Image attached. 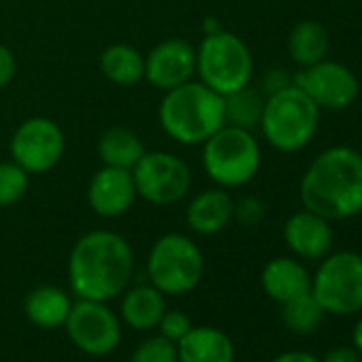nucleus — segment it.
I'll use <instances>...</instances> for the list:
<instances>
[{"mask_svg": "<svg viewBox=\"0 0 362 362\" xmlns=\"http://www.w3.org/2000/svg\"><path fill=\"white\" fill-rule=\"evenodd\" d=\"M139 199L156 207L181 203L192 190V170L170 151H145L132 168Z\"/></svg>", "mask_w": 362, "mask_h": 362, "instance_id": "9", "label": "nucleus"}, {"mask_svg": "<svg viewBox=\"0 0 362 362\" xmlns=\"http://www.w3.org/2000/svg\"><path fill=\"white\" fill-rule=\"evenodd\" d=\"M197 75V47L186 39H166L145 56V81L168 92L192 81Z\"/></svg>", "mask_w": 362, "mask_h": 362, "instance_id": "13", "label": "nucleus"}, {"mask_svg": "<svg viewBox=\"0 0 362 362\" xmlns=\"http://www.w3.org/2000/svg\"><path fill=\"white\" fill-rule=\"evenodd\" d=\"M292 86V75L286 71V69H271L267 71V75L262 77V83H260V92L264 96H271L284 88Z\"/></svg>", "mask_w": 362, "mask_h": 362, "instance_id": "30", "label": "nucleus"}, {"mask_svg": "<svg viewBox=\"0 0 362 362\" xmlns=\"http://www.w3.org/2000/svg\"><path fill=\"white\" fill-rule=\"evenodd\" d=\"M264 203L256 197H243L235 201V220L243 226H256L264 220Z\"/></svg>", "mask_w": 362, "mask_h": 362, "instance_id": "29", "label": "nucleus"}, {"mask_svg": "<svg viewBox=\"0 0 362 362\" xmlns=\"http://www.w3.org/2000/svg\"><path fill=\"white\" fill-rule=\"evenodd\" d=\"M284 241L288 250L303 260H322L332 250V226L330 220L309 211L300 209L292 214L284 224Z\"/></svg>", "mask_w": 362, "mask_h": 362, "instance_id": "15", "label": "nucleus"}, {"mask_svg": "<svg viewBox=\"0 0 362 362\" xmlns=\"http://www.w3.org/2000/svg\"><path fill=\"white\" fill-rule=\"evenodd\" d=\"M190 328H192V320L186 311H181V309H166L160 324H158V332L173 343L184 339Z\"/></svg>", "mask_w": 362, "mask_h": 362, "instance_id": "28", "label": "nucleus"}, {"mask_svg": "<svg viewBox=\"0 0 362 362\" xmlns=\"http://www.w3.org/2000/svg\"><path fill=\"white\" fill-rule=\"evenodd\" d=\"M98 66L105 79L119 88L136 86L145 77V56L128 43H113L105 47L98 58Z\"/></svg>", "mask_w": 362, "mask_h": 362, "instance_id": "22", "label": "nucleus"}, {"mask_svg": "<svg viewBox=\"0 0 362 362\" xmlns=\"http://www.w3.org/2000/svg\"><path fill=\"white\" fill-rule=\"evenodd\" d=\"M30 184V175L13 160L0 162V209L18 205Z\"/></svg>", "mask_w": 362, "mask_h": 362, "instance_id": "26", "label": "nucleus"}, {"mask_svg": "<svg viewBox=\"0 0 362 362\" xmlns=\"http://www.w3.org/2000/svg\"><path fill=\"white\" fill-rule=\"evenodd\" d=\"M320 126V107L294 83L267 96L260 132L267 143L284 153L305 149Z\"/></svg>", "mask_w": 362, "mask_h": 362, "instance_id": "4", "label": "nucleus"}, {"mask_svg": "<svg viewBox=\"0 0 362 362\" xmlns=\"http://www.w3.org/2000/svg\"><path fill=\"white\" fill-rule=\"evenodd\" d=\"M96 151H98L103 166H115V168L132 170L134 164L141 160V156L147 149L134 130L124 128V126H113L100 134Z\"/></svg>", "mask_w": 362, "mask_h": 362, "instance_id": "23", "label": "nucleus"}, {"mask_svg": "<svg viewBox=\"0 0 362 362\" xmlns=\"http://www.w3.org/2000/svg\"><path fill=\"white\" fill-rule=\"evenodd\" d=\"M220 30H224V26H222L216 18H207V20L203 22V37H205V35L220 33Z\"/></svg>", "mask_w": 362, "mask_h": 362, "instance_id": "34", "label": "nucleus"}, {"mask_svg": "<svg viewBox=\"0 0 362 362\" xmlns=\"http://www.w3.org/2000/svg\"><path fill=\"white\" fill-rule=\"evenodd\" d=\"M298 197L305 209L330 222L362 214V153L347 145L317 153L300 177Z\"/></svg>", "mask_w": 362, "mask_h": 362, "instance_id": "1", "label": "nucleus"}, {"mask_svg": "<svg viewBox=\"0 0 362 362\" xmlns=\"http://www.w3.org/2000/svg\"><path fill=\"white\" fill-rule=\"evenodd\" d=\"M311 294L326 313L354 315L362 311V254L330 252L311 277Z\"/></svg>", "mask_w": 362, "mask_h": 362, "instance_id": "8", "label": "nucleus"}, {"mask_svg": "<svg viewBox=\"0 0 362 362\" xmlns=\"http://www.w3.org/2000/svg\"><path fill=\"white\" fill-rule=\"evenodd\" d=\"M122 305H119V320L130 326L132 330H153L158 328L164 311H166V300L164 294L151 286V284H141L130 290L122 292Z\"/></svg>", "mask_w": 362, "mask_h": 362, "instance_id": "19", "label": "nucleus"}, {"mask_svg": "<svg viewBox=\"0 0 362 362\" xmlns=\"http://www.w3.org/2000/svg\"><path fill=\"white\" fill-rule=\"evenodd\" d=\"M130 362H179L177 343L164 339L162 334L147 337L134 347Z\"/></svg>", "mask_w": 362, "mask_h": 362, "instance_id": "27", "label": "nucleus"}, {"mask_svg": "<svg viewBox=\"0 0 362 362\" xmlns=\"http://www.w3.org/2000/svg\"><path fill=\"white\" fill-rule=\"evenodd\" d=\"M71 307H73L71 296L58 286H39L24 300V311L28 322L39 328L64 326Z\"/></svg>", "mask_w": 362, "mask_h": 362, "instance_id": "20", "label": "nucleus"}, {"mask_svg": "<svg viewBox=\"0 0 362 362\" xmlns=\"http://www.w3.org/2000/svg\"><path fill=\"white\" fill-rule=\"evenodd\" d=\"M260 284L269 298L284 305L311 290V275L298 258L279 256L264 264Z\"/></svg>", "mask_w": 362, "mask_h": 362, "instance_id": "17", "label": "nucleus"}, {"mask_svg": "<svg viewBox=\"0 0 362 362\" xmlns=\"http://www.w3.org/2000/svg\"><path fill=\"white\" fill-rule=\"evenodd\" d=\"M132 271V247L113 230L81 235L69 254V284L77 298L113 300L128 288Z\"/></svg>", "mask_w": 362, "mask_h": 362, "instance_id": "2", "label": "nucleus"}, {"mask_svg": "<svg viewBox=\"0 0 362 362\" xmlns=\"http://www.w3.org/2000/svg\"><path fill=\"white\" fill-rule=\"evenodd\" d=\"M351 341H354V347L360 351V356H362V317L356 322V326H354V332H351Z\"/></svg>", "mask_w": 362, "mask_h": 362, "instance_id": "35", "label": "nucleus"}, {"mask_svg": "<svg viewBox=\"0 0 362 362\" xmlns=\"http://www.w3.org/2000/svg\"><path fill=\"white\" fill-rule=\"evenodd\" d=\"M322 362H362V356L354 345H339L326 351Z\"/></svg>", "mask_w": 362, "mask_h": 362, "instance_id": "32", "label": "nucleus"}, {"mask_svg": "<svg viewBox=\"0 0 362 362\" xmlns=\"http://www.w3.org/2000/svg\"><path fill=\"white\" fill-rule=\"evenodd\" d=\"M330 52V35L315 20H300L288 35V54L298 69L326 60Z\"/></svg>", "mask_w": 362, "mask_h": 362, "instance_id": "21", "label": "nucleus"}, {"mask_svg": "<svg viewBox=\"0 0 362 362\" xmlns=\"http://www.w3.org/2000/svg\"><path fill=\"white\" fill-rule=\"evenodd\" d=\"M66 149V139L58 122L45 115L24 119L9 143L11 160L28 175H43L58 166Z\"/></svg>", "mask_w": 362, "mask_h": 362, "instance_id": "11", "label": "nucleus"}, {"mask_svg": "<svg viewBox=\"0 0 362 362\" xmlns=\"http://www.w3.org/2000/svg\"><path fill=\"white\" fill-rule=\"evenodd\" d=\"M271 362H322L317 356L309 354V351H300V349H290V351H284L279 356H275Z\"/></svg>", "mask_w": 362, "mask_h": 362, "instance_id": "33", "label": "nucleus"}, {"mask_svg": "<svg viewBox=\"0 0 362 362\" xmlns=\"http://www.w3.org/2000/svg\"><path fill=\"white\" fill-rule=\"evenodd\" d=\"M292 83L300 88L320 111H343L351 107L360 94V83L354 71L328 58L292 73Z\"/></svg>", "mask_w": 362, "mask_h": 362, "instance_id": "12", "label": "nucleus"}, {"mask_svg": "<svg viewBox=\"0 0 362 362\" xmlns=\"http://www.w3.org/2000/svg\"><path fill=\"white\" fill-rule=\"evenodd\" d=\"M158 119L166 136L179 145H203L224 122V96L201 81H188L164 92Z\"/></svg>", "mask_w": 362, "mask_h": 362, "instance_id": "3", "label": "nucleus"}, {"mask_svg": "<svg viewBox=\"0 0 362 362\" xmlns=\"http://www.w3.org/2000/svg\"><path fill=\"white\" fill-rule=\"evenodd\" d=\"M235 220V199L224 188H209L194 194L186 207V224L192 233L211 237Z\"/></svg>", "mask_w": 362, "mask_h": 362, "instance_id": "16", "label": "nucleus"}, {"mask_svg": "<svg viewBox=\"0 0 362 362\" xmlns=\"http://www.w3.org/2000/svg\"><path fill=\"white\" fill-rule=\"evenodd\" d=\"M147 279L164 296L192 292L205 275V256L197 241L181 233H166L147 254Z\"/></svg>", "mask_w": 362, "mask_h": 362, "instance_id": "6", "label": "nucleus"}, {"mask_svg": "<svg viewBox=\"0 0 362 362\" xmlns=\"http://www.w3.org/2000/svg\"><path fill=\"white\" fill-rule=\"evenodd\" d=\"M139 199L132 170L100 166L88 184V205L105 220H115L126 216L134 201Z\"/></svg>", "mask_w": 362, "mask_h": 362, "instance_id": "14", "label": "nucleus"}, {"mask_svg": "<svg viewBox=\"0 0 362 362\" xmlns=\"http://www.w3.org/2000/svg\"><path fill=\"white\" fill-rule=\"evenodd\" d=\"M71 343L94 358L109 356L122 343V320L100 300L77 298L64 322Z\"/></svg>", "mask_w": 362, "mask_h": 362, "instance_id": "10", "label": "nucleus"}, {"mask_svg": "<svg viewBox=\"0 0 362 362\" xmlns=\"http://www.w3.org/2000/svg\"><path fill=\"white\" fill-rule=\"evenodd\" d=\"M18 73V58L11 47L0 43V90H5Z\"/></svg>", "mask_w": 362, "mask_h": 362, "instance_id": "31", "label": "nucleus"}, {"mask_svg": "<svg viewBox=\"0 0 362 362\" xmlns=\"http://www.w3.org/2000/svg\"><path fill=\"white\" fill-rule=\"evenodd\" d=\"M267 96L258 90L245 86L241 90H235L224 96V122L226 126L243 128L254 132L260 126L262 119V109H264Z\"/></svg>", "mask_w": 362, "mask_h": 362, "instance_id": "24", "label": "nucleus"}, {"mask_svg": "<svg viewBox=\"0 0 362 362\" xmlns=\"http://www.w3.org/2000/svg\"><path fill=\"white\" fill-rule=\"evenodd\" d=\"M197 77L220 96L250 86L254 77V56L247 43L226 28L205 35L197 47Z\"/></svg>", "mask_w": 362, "mask_h": 362, "instance_id": "7", "label": "nucleus"}, {"mask_svg": "<svg viewBox=\"0 0 362 362\" xmlns=\"http://www.w3.org/2000/svg\"><path fill=\"white\" fill-rule=\"evenodd\" d=\"M324 315L326 311L315 300L311 290L281 305V320L286 328L296 334H311L313 330H317Z\"/></svg>", "mask_w": 362, "mask_h": 362, "instance_id": "25", "label": "nucleus"}, {"mask_svg": "<svg viewBox=\"0 0 362 362\" xmlns=\"http://www.w3.org/2000/svg\"><path fill=\"white\" fill-rule=\"evenodd\" d=\"M262 149L254 132L222 126L203 143V168L218 188H243L258 175Z\"/></svg>", "mask_w": 362, "mask_h": 362, "instance_id": "5", "label": "nucleus"}, {"mask_svg": "<svg viewBox=\"0 0 362 362\" xmlns=\"http://www.w3.org/2000/svg\"><path fill=\"white\" fill-rule=\"evenodd\" d=\"M179 362H235L233 339L216 326H192L177 341Z\"/></svg>", "mask_w": 362, "mask_h": 362, "instance_id": "18", "label": "nucleus"}]
</instances>
